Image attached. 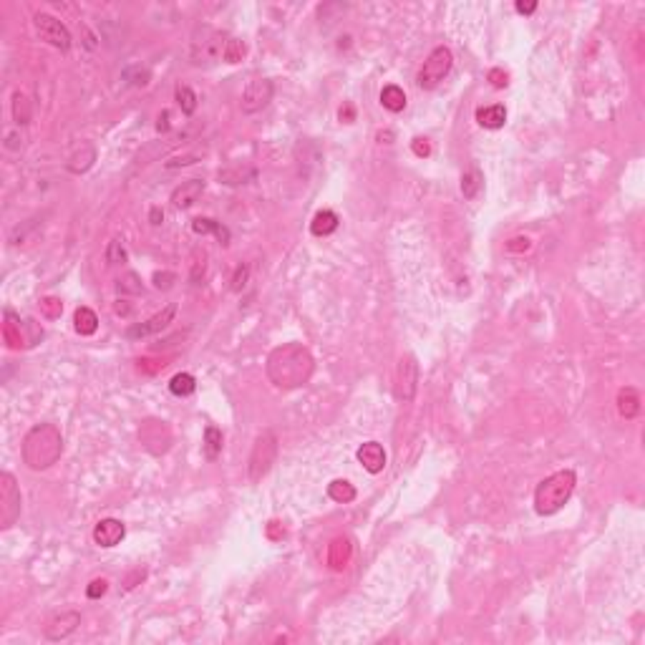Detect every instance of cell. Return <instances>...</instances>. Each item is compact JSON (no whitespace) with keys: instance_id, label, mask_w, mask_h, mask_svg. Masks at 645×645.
<instances>
[{"instance_id":"e575fe53","label":"cell","mask_w":645,"mask_h":645,"mask_svg":"<svg viewBox=\"0 0 645 645\" xmlns=\"http://www.w3.org/2000/svg\"><path fill=\"white\" fill-rule=\"evenodd\" d=\"M41 310L45 313V318H59L63 305H61V300H56V298H43V300H41Z\"/></svg>"},{"instance_id":"d6a6232c","label":"cell","mask_w":645,"mask_h":645,"mask_svg":"<svg viewBox=\"0 0 645 645\" xmlns=\"http://www.w3.org/2000/svg\"><path fill=\"white\" fill-rule=\"evenodd\" d=\"M119 293H129V295L141 293V278L139 275H136V272H126V275H121V278H119Z\"/></svg>"},{"instance_id":"8d00e7d4","label":"cell","mask_w":645,"mask_h":645,"mask_svg":"<svg viewBox=\"0 0 645 645\" xmlns=\"http://www.w3.org/2000/svg\"><path fill=\"white\" fill-rule=\"evenodd\" d=\"M247 278H249V267L247 265H240V267L235 270V275H232V290L240 293L242 287L247 285Z\"/></svg>"},{"instance_id":"83f0119b","label":"cell","mask_w":645,"mask_h":645,"mask_svg":"<svg viewBox=\"0 0 645 645\" xmlns=\"http://www.w3.org/2000/svg\"><path fill=\"white\" fill-rule=\"evenodd\" d=\"M328 497L333 499V502L348 504V502H353V499H356V489H353L351 482H345V479H336V482L328 484Z\"/></svg>"},{"instance_id":"e0dca14e","label":"cell","mask_w":645,"mask_h":645,"mask_svg":"<svg viewBox=\"0 0 645 645\" xmlns=\"http://www.w3.org/2000/svg\"><path fill=\"white\" fill-rule=\"evenodd\" d=\"M94 161H96V147H94V144H81L74 154L68 156L66 169L71 172V174H83V172H88V169L94 167Z\"/></svg>"},{"instance_id":"f546056e","label":"cell","mask_w":645,"mask_h":645,"mask_svg":"<svg viewBox=\"0 0 645 645\" xmlns=\"http://www.w3.org/2000/svg\"><path fill=\"white\" fill-rule=\"evenodd\" d=\"M13 119L18 126H25L30 121V101L28 96H23L21 91L13 94Z\"/></svg>"},{"instance_id":"ee69618b","label":"cell","mask_w":645,"mask_h":645,"mask_svg":"<svg viewBox=\"0 0 645 645\" xmlns=\"http://www.w3.org/2000/svg\"><path fill=\"white\" fill-rule=\"evenodd\" d=\"M161 220H164V214L154 207V209H152V225H161Z\"/></svg>"},{"instance_id":"277c9868","label":"cell","mask_w":645,"mask_h":645,"mask_svg":"<svg viewBox=\"0 0 645 645\" xmlns=\"http://www.w3.org/2000/svg\"><path fill=\"white\" fill-rule=\"evenodd\" d=\"M229 38L222 30L212 28V25H199L192 33L190 43V59L197 68L214 66L217 61H225V48H227Z\"/></svg>"},{"instance_id":"ffe728a7","label":"cell","mask_w":645,"mask_h":645,"mask_svg":"<svg viewBox=\"0 0 645 645\" xmlns=\"http://www.w3.org/2000/svg\"><path fill=\"white\" fill-rule=\"evenodd\" d=\"M617 411L623 418H635L640 413V393L633 386H625L617 393Z\"/></svg>"},{"instance_id":"ba28073f","label":"cell","mask_w":645,"mask_h":645,"mask_svg":"<svg viewBox=\"0 0 645 645\" xmlns=\"http://www.w3.org/2000/svg\"><path fill=\"white\" fill-rule=\"evenodd\" d=\"M21 517V491L10 471L0 474V527H13Z\"/></svg>"},{"instance_id":"f35d334b","label":"cell","mask_w":645,"mask_h":645,"mask_svg":"<svg viewBox=\"0 0 645 645\" xmlns=\"http://www.w3.org/2000/svg\"><path fill=\"white\" fill-rule=\"evenodd\" d=\"M169 280H174V275H172V272H164V275H161V272H156V275H154V285L159 287V290H161V287H164V290H169V287H172V283H169Z\"/></svg>"},{"instance_id":"d6986e66","label":"cell","mask_w":645,"mask_h":645,"mask_svg":"<svg viewBox=\"0 0 645 645\" xmlns=\"http://www.w3.org/2000/svg\"><path fill=\"white\" fill-rule=\"evenodd\" d=\"M338 225H340L338 214L333 212V209H322V212H318L316 217H313V222H310V232L316 237H328L336 232Z\"/></svg>"},{"instance_id":"8fae6325","label":"cell","mask_w":645,"mask_h":645,"mask_svg":"<svg viewBox=\"0 0 645 645\" xmlns=\"http://www.w3.org/2000/svg\"><path fill=\"white\" fill-rule=\"evenodd\" d=\"M418 389V363L413 356H403L401 363H398V373H396V396L398 401H413Z\"/></svg>"},{"instance_id":"5b68a950","label":"cell","mask_w":645,"mask_h":645,"mask_svg":"<svg viewBox=\"0 0 645 645\" xmlns=\"http://www.w3.org/2000/svg\"><path fill=\"white\" fill-rule=\"evenodd\" d=\"M275 459H278V436H275V431L265 429L263 433H257L255 444H252V451H249V459H247L249 482L252 484L260 482V479L272 469Z\"/></svg>"},{"instance_id":"44dd1931","label":"cell","mask_w":645,"mask_h":645,"mask_svg":"<svg viewBox=\"0 0 645 645\" xmlns=\"http://www.w3.org/2000/svg\"><path fill=\"white\" fill-rule=\"evenodd\" d=\"M192 232H197V235H217L222 245H227L229 242V229L225 227L222 222H214V220H209V217H197V220H192Z\"/></svg>"},{"instance_id":"d4e9b609","label":"cell","mask_w":645,"mask_h":645,"mask_svg":"<svg viewBox=\"0 0 645 645\" xmlns=\"http://www.w3.org/2000/svg\"><path fill=\"white\" fill-rule=\"evenodd\" d=\"M381 103H383V109L393 111V114L403 111V109H406V94H403V88L393 86V83H391V86H383Z\"/></svg>"},{"instance_id":"d590c367","label":"cell","mask_w":645,"mask_h":645,"mask_svg":"<svg viewBox=\"0 0 645 645\" xmlns=\"http://www.w3.org/2000/svg\"><path fill=\"white\" fill-rule=\"evenodd\" d=\"M106 590H109V582H106V580H94V582L86 587V597L88 600H99L101 595H106Z\"/></svg>"},{"instance_id":"7bdbcfd3","label":"cell","mask_w":645,"mask_h":645,"mask_svg":"<svg viewBox=\"0 0 645 645\" xmlns=\"http://www.w3.org/2000/svg\"><path fill=\"white\" fill-rule=\"evenodd\" d=\"M167 121H169V114H167V111H161V114H159V124H156V129H159V132H167V129H169V124H167Z\"/></svg>"},{"instance_id":"cb8c5ba5","label":"cell","mask_w":645,"mask_h":645,"mask_svg":"<svg viewBox=\"0 0 645 645\" xmlns=\"http://www.w3.org/2000/svg\"><path fill=\"white\" fill-rule=\"evenodd\" d=\"M222 447H225V436H222V431L217 429V426H207L205 429V444H202L205 456L209 459V462H214V459L222 454Z\"/></svg>"},{"instance_id":"9a60e30c","label":"cell","mask_w":645,"mask_h":645,"mask_svg":"<svg viewBox=\"0 0 645 645\" xmlns=\"http://www.w3.org/2000/svg\"><path fill=\"white\" fill-rule=\"evenodd\" d=\"M202 194H205V182L202 179H187L172 192V205L176 209H190L194 202H199Z\"/></svg>"},{"instance_id":"7c38bea8","label":"cell","mask_w":645,"mask_h":645,"mask_svg":"<svg viewBox=\"0 0 645 645\" xmlns=\"http://www.w3.org/2000/svg\"><path fill=\"white\" fill-rule=\"evenodd\" d=\"M174 316H176V305H174V303H169L167 308L161 310V313H156V316H152L149 320L132 325V328L126 330V338H129V340H141V338L156 336V333H161V330L167 328L169 322L174 320Z\"/></svg>"},{"instance_id":"30bf717a","label":"cell","mask_w":645,"mask_h":645,"mask_svg":"<svg viewBox=\"0 0 645 645\" xmlns=\"http://www.w3.org/2000/svg\"><path fill=\"white\" fill-rule=\"evenodd\" d=\"M272 94H275V86H272L270 79L249 81L247 86H245V91H242V101H240L242 114H257V111H263L265 106L272 101Z\"/></svg>"},{"instance_id":"3957f363","label":"cell","mask_w":645,"mask_h":645,"mask_svg":"<svg viewBox=\"0 0 645 645\" xmlns=\"http://www.w3.org/2000/svg\"><path fill=\"white\" fill-rule=\"evenodd\" d=\"M575 487H577V474L572 469H560L555 474H550L547 479H542L535 491L537 514H542V517L557 514L570 502Z\"/></svg>"},{"instance_id":"9c48e42d","label":"cell","mask_w":645,"mask_h":645,"mask_svg":"<svg viewBox=\"0 0 645 645\" xmlns=\"http://www.w3.org/2000/svg\"><path fill=\"white\" fill-rule=\"evenodd\" d=\"M33 25H36L38 36L43 38L45 43H51L53 48H59V51H68L71 43H74L68 28L59 21V18H53V15L38 13L36 18H33Z\"/></svg>"},{"instance_id":"836d02e7","label":"cell","mask_w":645,"mask_h":645,"mask_svg":"<svg viewBox=\"0 0 645 645\" xmlns=\"http://www.w3.org/2000/svg\"><path fill=\"white\" fill-rule=\"evenodd\" d=\"M149 79H152L149 68L134 66V68H126V71H124V81H129L132 86H147Z\"/></svg>"},{"instance_id":"5bb4252c","label":"cell","mask_w":645,"mask_h":645,"mask_svg":"<svg viewBox=\"0 0 645 645\" xmlns=\"http://www.w3.org/2000/svg\"><path fill=\"white\" fill-rule=\"evenodd\" d=\"M124 537H126L124 522L111 520V517L109 520H101L94 527V542L99 544V547H116Z\"/></svg>"},{"instance_id":"7402d4cb","label":"cell","mask_w":645,"mask_h":645,"mask_svg":"<svg viewBox=\"0 0 645 645\" xmlns=\"http://www.w3.org/2000/svg\"><path fill=\"white\" fill-rule=\"evenodd\" d=\"M74 325L76 333H81V336H94L96 330H99V318H96V313L91 308L81 305L74 313Z\"/></svg>"},{"instance_id":"ac0fdd59","label":"cell","mask_w":645,"mask_h":645,"mask_svg":"<svg viewBox=\"0 0 645 645\" xmlns=\"http://www.w3.org/2000/svg\"><path fill=\"white\" fill-rule=\"evenodd\" d=\"M477 121L484 129H502L506 121V109L502 103H494V106H482L477 109Z\"/></svg>"},{"instance_id":"ab89813d","label":"cell","mask_w":645,"mask_h":645,"mask_svg":"<svg viewBox=\"0 0 645 645\" xmlns=\"http://www.w3.org/2000/svg\"><path fill=\"white\" fill-rule=\"evenodd\" d=\"M413 152H416L418 156H429V152H431V147L426 144V139H413Z\"/></svg>"},{"instance_id":"f1b7e54d","label":"cell","mask_w":645,"mask_h":645,"mask_svg":"<svg viewBox=\"0 0 645 645\" xmlns=\"http://www.w3.org/2000/svg\"><path fill=\"white\" fill-rule=\"evenodd\" d=\"M174 99H176V103H179L182 114H187V116H192V114L197 111V94H194L190 86H176Z\"/></svg>"},{"instance_id":"603a6c76","label":"cell","mask_w":645,"mask_h":645,"mask_svg":"<svg viewBox=\"0 0 645 645\" xmlns=\"http://www.w3.org/2000/svg\"><path fill=\"white\" fill-rule=\"evenodd\" d=\"M255 169L252 167H242V164H232V167L222 169L220 172V182L225 184H232V187H237V184H247L255 179Z\"/></svg>"},{"instance_id":"7a4b0ae2","label":"cell","mask_w":645,"mask_h":645,"mask_svg":"<svg viewBox=\"0 0 645 645\" xmlns=\"http://www.w3.org/2000/svg\"><path fill=\"white\" fill-rule=\"evenodd\" d=\"M63 454V436L53 424L33 426L23 439V462L33 471H43Z\"/></svg>"},{"instance_id":"52a82bcc","label":"cell","mask_w":645,"mask_h":645,"mask_svg":"<svg viewBox=\"0 0 645 645\" xmlns=\"http://www.w3.org/2000/svg\"><path fill=\"white\" fill-rule=\"evenodd\" d=\"M43 338V328L33 320H21L13 310H6V340L10 348H30Z\"/></svg>"},{"instance_id":"1f68e13d","label":"cell","mask_w":645,"mask_h":645,"mask_svg":"<svg viewBox=\"0 0 645 645\" xmlns=\"http://www.w3.org/2000/svg\"><path fill=\"white\" fill-rule=\"evenodd\" d=\"M245 53H247L245 41H240V38H229L227 48H225V61H227V63H240V61L245 59Z\"/></svg>"},{"instance_id":"484cf974","label":"cell","mask_w":645,"mask_h":645,"mask_svg":"<svg viewBox=\"0 0 645 645\" xmlns=\"http://www.w3.org/2000/svg\"><path fill=\"white\" fill-rule=\"evenodd\" d=\"M484 187V176L479 169H469V172H464L462 176V194L464 199H477L479 192H482Z\"/></svg>"},{"instance_id":"4dcf8cb0","label":"cell","mask_w":645,"mask_h":645,"mask_svg":"<svg viewBox=\"0 0 645 645\" xmlns=\"http://www.w3.org/2000/svg\"><path fill=\"white\" fill-rule=\"evenodd\" d=\"M129 260V252L124 247V240H111L109 247H106V263L109 265H124Z\"/></svg>"},{"instance_id":"4316f807","label":"cell","mask_w":645,"mask_h":645,"mask_svg":"<svg viewBox=\"0 0 645 645\" xmlns=\"http://www.w3.org/2000/svg\"><path fill=\"white\" fill-rule=\"evenodd\" d=\"M169 391L179 398H187L197 391V381H194V376L192 373H176L174 378L169 381Z\"/></svg>"},{"instance_id":"2e32d148","label":"cell","mask_w":645,"mask_h":645,"mask_svg":"<svg viewBox=\"0 0 645 645\" xmlns=\"http://www.w3.org/2000/svg\"><path fill=\"white\" fill-rule=\"evenodd\" d=\"M358 462L363 464V469L371 471V474H378V471L386 469V451L378 441H368L358 449Z\"/></svg>"},{"instance_id":"4fadbf2b","label":"cell","mask_w":645,"mask_h":645,"mask_svg":"<svg viewBox=\"0 0 645 645\" xmlns=\"http://www.w3.org/2000/svg\"><path fill=\"white\" fill-rule=\"evenodd\" d=\"M79 625H81V615H79V613H76V610H66V613L56 615L51 623L45 625V638L53 640V643L66 640L68 635H74Z\"/></svg>"},{"instance_id":"60d3db41","label":"cell","mask_w":645,"mask_h":645,"mask_svg":"<svg viewBox=\"0 0 645 645\" xmlns=\"http://www.w3.org/2000/svg\"><path fill=\"white\" fill-rule=\"evenodd\" d=\"M489 79H491V83H494L497 88H504L506 86V74H502V71H497V68H494V71L489 74Z\"/></svg>"},{"instance_id":"74e56055","label":"cell","mask_w":645,"mask_h":645,"mask_svg":"<svg viewBox=\"0 0 645 645\" xmlns=\"http://www.w3.org/2000/svg\"><path fill=\"white\" fill-rule=\"evenodd\" d=\"M506 249L509 252H524V249H529V240L527 237H514V240H509Z\"/></svg>"},{"instance_id":"6da1fadb","label":"cell","mask_w":645,"mask_h":645,"mask_svg":"<svg viewBox=\"0 0 645 645\" xmlns=\"http://www.w3.org/2000/svg\"><path fill=\"white\" fill-rule=\"evenodd\" d=\"M316 360L300 343H285L275 348L267 358V376L278 389H298L310 381Z\"/></svg>"},{"instance_id":"b9f144b4","label":"cell","mask_w":645,"mask_h":645,"mask_svg":"<svg viewBox=\"0 0 645 645\" xmlns=\"http://www.w3.org/2000/svg\"><path fill=\"white\" fill-rule=\"evenodd\" d=\"M537 10V3H517V13H522V15H529V13H535Z\"/></svg>"},{"instance_id":"8992f818","label":"cell","mask_w":645,"mask_h":645,"mask_svg":"<svg viewBox=\"0 0 645 645\" xmlns=\"http://www.w3.org/2000/svg\"><path fill=\"white\" fill-rule=\"evenodd\" d=\"M451 66H454V56H451V51H449L447 45H436V48L429 53V59L424 61V66H421V71H418V76H416L418 88H424V91L436 88L441 81L449 76Z\"/></svg>"}]
</instances>
